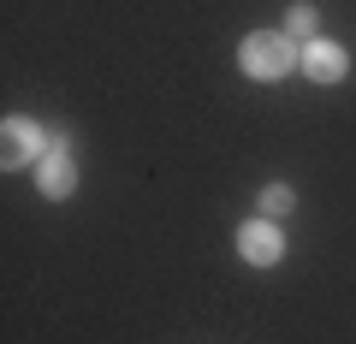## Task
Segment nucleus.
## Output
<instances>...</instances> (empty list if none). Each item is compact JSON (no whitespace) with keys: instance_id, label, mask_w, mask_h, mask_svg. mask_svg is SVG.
Returning <instances> with one entry per match:
<instances>
[{"instance_id":"nucleus-4","label":"nucleus","mask_w":356,"mask_h":344,"mask_svg":"<svg viewBox=\"0 0 356 344\" xmlns=\"http://www.w3.org/2000/svg\"><path fill=\"white\" fill-rule=\"evenodd\" d=\"M36 184H42V196H54V202L77 190V172H72V154H65V137L48 142V154L36 161Z\"/></svg>"},{"instance_id":"nucleus-7","label":"nucleus","mask_w":356,"mask_h":344,"mask_svg":"<svg viewBox=\"0 0 356 344\" xmlns=\"http://www.w3.org/2000/svg\"><path fill=\"white\" fill-rule=\"evenodd\" d=\"M285 30L309 36V30H315V6H291V13H285Z\"/></svg>"},{"instance_id":"nucleus-5","label":"nucleus","mask_w":356,"mask_h":344,"mask_svg":"<svg viewBox=\"0 0 356 344\" xmlns=\"http://www.w3.org/2000/svg\"><path fill=\"white\" fill-rule=\"evenodd\" d=\"M344 72H350V54H344L339 42H309V48H303V77H315V83H339Z\"/></svg>"},{"instance_id":"nucleus-2","label":"nucleus","mask_w":356,"mask_h":344,"mask_svg":"<svg viewBox=\"0 0 356 344\" xmlns=\"http://www.w3.org/2000/svg\"><path fill=\"white\" fill-rule=\"evenodd\" d=\"M238 255L250 261V268H273V261L285 255L280 226H273V220H243L238 226Z\"/></svg>"},{"instance_id":"nucleus-1","label":"nucleus","mask_w":356,"mask_h":344,"mask_svg":"<svg viewBox=\"0 0 356 344\" xmlns=\"http://www.w3.org/2000/svg\"><path fill=\"white\" fill-rule=\"evenodd\" d=\"M238 65H243V77H255V83H280V77L297 65V48L280 36V30H255V36L238 48Z\"/></svg>"},{"instance_id":"nucleus-6","label":"nucleus","mask_w":356,"mask_h":344,"mask_svg":"<svg viewBox=\"0 0 356 344\" xmlns=\"http://www.w3.org/2000/svg\"><path fill=\"white\" fill-rule=\"evenodd\" d=\"M291 208H297V196L285 190V184H267L261 190V220H280V214H291Z\"/></svg>"},{"instance_id":"nucleus-3","label":"nucleus","mask_w":356,"mask_h":344,"mask_svg":"<svg viewBox=\"0 0 356 344\" xmlns=\"http://www.w3.org/2000/svg\"><path fill=\"white\" fill-rule=\"evenodd\" d=\"M42 131H36V119H6L0 125V161L6 166H24V161H42Z\"/></svg>"}]
</instances>
